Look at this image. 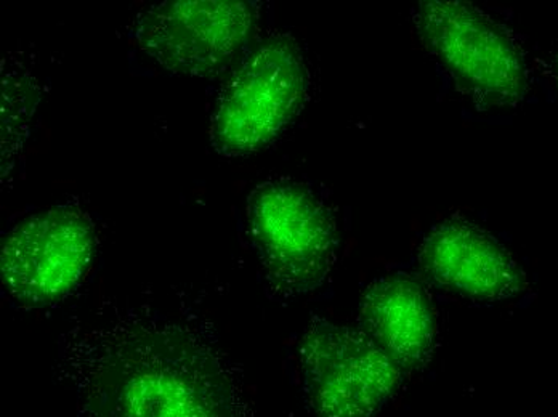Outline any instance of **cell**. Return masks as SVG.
Returning a JSON list of instances; mask_svg holds the SVG:
<instances>
[{
  "instance_id": "9",
  "label": "cell",
  "mask_w": 558,
  "mask_h": 417,
  "mask_svg": "<svg viewBox=\"0 0 558 417\" xmlns=\"http://www.w3.org/2000/svg\"><path fill=\"white\" fill-rule=\"evenodd\" d=\"M111 417H219L209 388L182 366L129 369L110 395Z\"/></svg>"
},
{
  "instance_id": "2",
  "label": "cell",
  "mask_w": 558,
  "mask_h": 417,
  "mask_svg": "<svg viewBox=\"0 0 558 417\" xmlns=\"http://www.w3.org/2000/svg\"><path fill=\"white\" fill-rule=\"evenodd\" d=\"M308 83L299 44L286 34L267 37L220 91L210 125L214 148L233 158L268 147L304 107Z\"/></svg>"
},
{
  "instance_id": "5",
  "label": "cell",
  "mask_w": 558,
  "mask_h": 417,
  "mask_svg": "<svg viewBox=\"0 0 558 417\" xmlns=\"http://www.w3.org/2000/svg\"><path fill=\"white\" fill-rule=\"evenodd\" d=\"M258 7L238 0H179L149 7L135 25L140 49L182 76L223 73L246 46Z\"/></svg>"
},
{
  "instance_id": "8",
  "label": "cell",
  "mask_w": 558,
  "mask_h": 417,
  "mask_svg": "<svg viewBox=\"0 0 558 417\" xmlns=\"http://www.w3.org/2000/svg\"><path fill=\"white\" fill-rule=\"evenodd\" d=\"M360 331L398 368H422L434 354L437 321L430 297L408 277L374 281L360 305Z\"/></svg>"
},
{
  "instance_id": "7",
  "label": "cell",
  "mask_w": 558,
  "mask_h": 417,
  "mask_svg": "<svg viewBox=\"0 0 558 417\" xmlns=\"http://www.w3.org/2000/svg\"><path fill=\"white\" fill-rule=\"evenodd\" d=\"M422 273L448 293L492 304L526 291L525 271L495 236L465 222L438 223L417 250Z\"/></svg>"
},
{
  "instance_id": "10",
  "label": "cell",
  "mask_w": 558,
  "mask_h": 417,
  "mask_svg": "<svg viewBox=\"0 0 558 417\" xmlns=\"http://www.w3.org/2000/svg\"><path fill=\"white\" fill-rule=\"evenodd\" d=\"M554 77H556V83L558 86V50L556 53V59H554Z\"/></svg>"
},
{
  "instance_id": "4",
  "label": "cell",
  "mask_w": 558,
  "mask_h": 417,
  "mask_svg": "<svg viewBox=\"0 0 558 417\" xmlns=\"http://www.w3.org/2000/svg\"><path fill=\"white\" fill-rule=\"evenodd\" d=\"M302 378L316 417H374L401 369L360 329L315 320L301 347Z\"/></svg>"
},
{
  "instance_id": "3",
  "label": "cell",
  "mask_w": 558,
  "mask_h": 417,
  "mask_svg": "<svg viewBox=\"0 0 558 417\" xmlns=\"http://www.w3.org/2000/svg\"><path fill=\"white\" fill-rule=\"evenodd\" d=\"M247 226L265 277L278 293H308L331 271L335 220L307 186L292 180L258 185L247 201Z\"/></svg>"
},
{
  "instance_id": "6",
  "label": "cell",
  "mask_w": 558,
  "mask_h": 417,
  "mask_svg": "<svg viewBox=\"0 0 558 417\" xmlns=\"http://www.w3.org/2000/svg\"><path fill=\"white\" fill-rule=\"evenodd\" d=\"M94 247V226L84 213L64 208L36 213L16 226L3 243V284L23 304H53L83 280Z\"/></svg>"
},
{
  "instance_id": "1",
  "label": "cell",
  "mask_w": 558,
  "mask_h": 417,
  "mask_svg": "<svg viewBox=\"0 0 558 417\" xmlns=\"http://www.w3.org/2000/svg\"><path fill=\"white\" fill-rule=\"evenodd\" d=\"M413 25L422 47L476 107H515L525 100L529 66L519 40L474 3L422 0L413 9Z\"/></svg>"
}]
</instances>
